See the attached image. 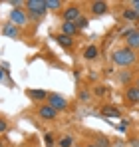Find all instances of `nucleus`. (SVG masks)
Returning <instances> with one entry per match:
<instances>
[{"mask_svg":"<svg viewBox=\"0 0 139 147\" xmlns=\"http://www.w3.org/2000/svg\"><path fill=\"white\" fill-rule=\"evenodd\" d=\"M72 143H74V139H72L70 135H66V137H64V139L60 141V145H62V147H70V145H72Z\"/></svg>","mask_w":139,"mask_h":147,"instance_id":"19","label":"nucleus"},{"mask_svg":"<svg viewBox=\"0 0 139 147\" xmlns=\"http://www.w3.org/2000/svg\"><path fill=\"white\" fill-rule=\"evenodd\" d=\"M56 40H58V44L64 46V48H72V44H74V38H72V36H66V34L56 36Z\"/></svg>","mask_w":139,"mask_h":147,"instance_id":"10","label":"nucleus"},{"mask_svg":"<svg viewBox=\"0 0 139 147\" xmlns=\"http://www.w3.org/2000/svg\"><path fill=\"white\" fill-rule=\"evenodd\" d=\"M4 76H6V72H4V70H2V68H0V82H2V80H4Z\"/></svg>","mask_w":139,"mask_h":147,"instance_id":"25","label":"nucleus"},{"mask_svg":"<svg viewBox=\"0 0 139 147\" xmlns=\"http://www.w3.org/2000/svg\"><path fill=\"white\" fill-rule=\"evenodd\" d=\"M95 94H97V96H103L105 90H103V88H95Z\"/></svg>","mask_w":139,"mask_h":147,"instance_id":"23","label":"nucleus"},{"mask_svg":"<svg viewBox=\"0 0 139 147\" xmlns=\"http://www.w3.org/2000/svg\"><path fill=\"white\" fill-rule=\"evenodd\" d=\"M131 8H133V10H135V12H137V14H139V0H135V2L131 4Z\"/></svg>","mask_w":139,"mask_h":147,"instance_id":"22","label":"nucleus"},{"mask_svg":"<svg viewBox=\"0 0 139 147\" xmlns=\"http://www.w3.org/2000/svg\"><path fill=\"white\" fill-rule=\"evenodd\" d=\"M84 58H86V60H93V58H97V46H88L86 52H84Z\"/></svg>","mask_w":139,"mask_h":147,"instance_id":"14","label":"nucleus"},{"mask_svg":"<svg viewBox=\"0 0 139 147\" xmlns=\"http://www.w3.org/2000/svg\"><path fill=\"white\" fill-rule=\"evenodd\" d=\"M46 6L48 10H58V8H62V2L60 0H46Z\"/></svg>","mask_w":139,"mask_h":147,"instance_id":"17","label":"nucleus"},{"mask_svg":"<svg viewBox=\"0 0 139 147\" xmlns=\"http://www.w3.org/2000/svg\"><path fill=\"white\" fill-rule=\"evenodd\" d=\"M2 34H4V36H8V38H18V26L10 22V24H6V26H4Z\"/></svg>","mask_w":139,"mask_h":147,"instance_id":"9","label":"nucleus"},{"mask_svg":"<svg viewBox=\"0 0 139 147\" xmlns=\"http://www.w3.org/2000/svg\"><path fill=\"white\" fill-rule=\"evenodd\" d=\"M48 105H52L56 111H60V109H66L68 107V101L64 96H60V94H50L48 96Z\"/></svg>","mask_w":139,"mask_h":147,"instance_id":"3","label":"nucleus"},{"mask_svg":"<svg viewBox=\"0 0 139 147\" xmlns=\"http://www.w3.org/2000/svg\"><path fill=\"white\" fill-rule=\"evenodd\" d=\"M80 16H82V12H80V8L76 6V4H72L66 8V12H64V22H78L80 20Z\"/></svg>","mask_w":139,"mask_h":147,"instance_id":"6","label":"nucleus"},{"mask_svg":"<svg viewBox=\"0 0 139 147\" xmlns=\"http://www.w3.org/2000/svg\"><path fill=\"white\" fill-rule=\"evenodd\" d=\"M103 115H107V117H119V109L111 107V105H105L103 107Z\"/></svg>","mask_w":139,"mask_h":147,"instance_id":"15","label":"nucleus"},{"mask_svg":"<svg viewBox=\"0 0 139 147\" xmlns=\"http://www.w3.org/2000/svg\"><path fill=\"white\" fill-rule=\"evenodd\" d=\"M44 141H46V145H52V143H54V135H52V133H46V135H44Z\"/></svg>","mask_w":139,"mask_h":147,"instance_id":"20","label":"nucleus"},{"mask_svg":"<svg viewBox=\"0 0 139 147\" xmlns=\"http://www.w3.org/2000/svg\"><path fill=\"white\" fill-rule=\"evenodd\" d=\"M6 127H8V125H6V121L0 117V133H2V131H6Z\"/></svg>","mask_w":139,"mask_h":147,"instance_id":"21","label":"nucleus"},{"mask_svg":"<svg viewBox=\"0 0 139 147\" xmlns=\"http://www.w3.org/2000/svg\"><path fill=\"white\" fill-rule=\"evenodd\" d=\"M137 16H139V14L133 10V8H127V10L123 12V18H125V20H135Z\"/></svg>","mask_w":139,"mask_h":147,"instance_id":"16","label":"nucleus"},{"mask_svg":"<svg viewBox=\"0 0 139 147\" xmlns=\"http://www.w3.org/2000/svg\"><path fill=\"white\" fill-rule=\"evenodd\" d=\"M111 60L115 62L117 66H129V64H133V62H135V52H133L131 48L117 50V52H113Z\"/></svg>","mask_w":139,"mask_h":147,"instance_id":"1","label":"nucleus"},{"mask_svg":"<svg viewBox=\"0 0 139 147\" xmlns=\"http://www.w3.org/2000/svg\"><path fill=\"white\" fill-rule=\"evenodd\" d=\"M26 8H28V12L34 18H40L42 14H46V10H48L46 0H28L26 2Z\"/></svg>","mask_w":139,"mask_h":147,"instance_id":"2","label":"nucleus"},{"mask_svg":"<svg viewBox=\"0 0 139 147\" xmlns=\"http://www.w3.org/2000/svg\"><path fill=\"white\" fill-rule=\"evenodd\" d=\"M123 36H125V42H127V48H139V30H133V28H129V30H125L123 32Z\"/></svg>","mask_w":139,"mask_h":147,"instance_id":"4","label":"nucleus"},{"mask_svg":"<svg viewBox=\"0 0 139 147\" xmlns=\"http://www.w3.org/2000/svg\"><path fill=\"white\" fill-rule=\"evenodd\" d=\"M28 96L32 99H48V94L44 90H28Z\"/></svg>","mask_w":139,"mask_h":147,"instance_id":"12","label":"nucleus"},{"mask_svg":"<svg viewBox=\"0 0 139 147\" xmlns=\"http://www.w3.org/2000/svg\"><path fill=\"white\" fill-rule=\"evenodd\" d=\"M76 30H78V28H76L74 22H64V24H62V34H66V36H74Z\"/></svg>","mask_w":139,"mask_h":147,"instance_id":"11","label":"nucleus"},{"mask_svg":"<svg viewBox=\"0 0 139 147\" xmlns=\"http://www.w3.org/2000/svg\"><path fill=\"white\" fill-rule=\"evenodd\" d=\"M88 147H97V145H88Z\"/></svg>","mask_w":139,"mask_h":147,"instance_id":"28","label":"nucleus"},{"mask_svg":"<svg viewBox=\"0 0 139 147\" xmlns=\"http://www.w3.org/2000/svg\"><path fill=\"white\" fill-rule=\"evenodd\" d=\"M10 22L16 24V26H24L28 22V16H26V12H24L22 8H14L10 12Z\"/></svg>","mask_w":139,"mask_h":147,"instance_id":"5","label":"nucleus"},{"mask_svg":"<svg viewBox=\"0 0 139 147\" xmlns=\"http://www.w3.org/2000/svg\"><path fill=\"white\" fill-rule=\"evenodd\" d=\"M38 113H40V117H42V119H54L58 111H56L52 105H48V103H46V105H42V107H40V111H38Z\"/></svg>","mask_w":139,"mask_h":147,"instance_id":"7","label":"nucleus"},{"mask_svg":"<svg viewBox=\"0 0 139 147\" xmlns=\"http://www.w3.org/2000/svg\"><path fill=\"white\" fill-rule=\"evenodd\" d=\"M88 24H90V20L86 16H80V20L76 22V28H88Z\"/></svg>","mask_w":139,"mask_h":147,"instance_id":"18","label":"nucleus"},{"mask_svg":"<svg viewBox=\"0 0 139 147\" xmlns=\"http://www.w3.org/2000/svg\"><path fill=\"white\" fill-rule=\"evenodd\" d=\"M127 99H129V101H133V103H137V101H139V88H137V86L127 90Z\"/></svg>","mask_w":139,"mask_h":147,"instance_id":"13","label":"nucleus"},{"mask_svg":"<svg viewBox=\"0 0 139 147\" xmlns=\"http://www.w3.org/2000/svg\"><path fill=\"white\" fill-rule=\"evenodd\" d=\"M92 12L95 16H101L107 12V4L105 2H92Z\"/></svg>","mask_w":139,"mask_h":147,"instance_id":"8","label":"nucleus"},{"mask_svg":"<svg viewBox=\"0 0 139 147\" xmlns=\"http://www.w3.org/2000/svg\"><path fill=\"white\" fill-rule=\"evenodd\" d=\"M133 147H139V141H133Z\"/></svg>","mask_w":139,"mask_h":147,"instance_id":"26","label":"nucleus"},{"mask_svg":"<svg viewBox=\"0 0 139 147\" xmlns=\"http://www.w3.org/2000/svg\"><path fill=\"white\" fill-rule=\"evenodd\" d=\"M80 98H82V99H88V98H90V94H88V92H82V94H80Z\"/></svg>","mask_w":139,"mask_h":147,"instance_id":"24","label":"nucleus"},{"mask_svg":"<svg viewBox=\"0 0 139 147\" xmlns=\"http://www.w3.org/2000/svg\"><path fill=\"white\" fill-rule=\"evenodd\" d=\"M137 88H139V78H137Z\"/></svg>","mask_w":139,"mask_h":147,"instance_id":"27","label":"nucleus"}]
</instances>
